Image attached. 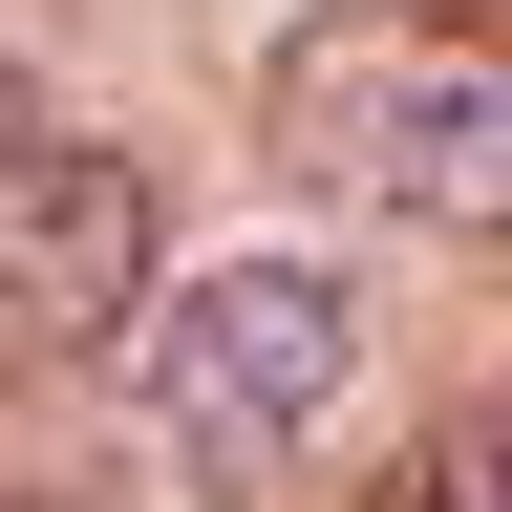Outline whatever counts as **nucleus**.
<instances>
[{"mask_svg": "<svg viewBox=\"0 0 512 512\" xmlns=\"http://www.w3.org/2000/svg\"><path fill=\"white\" fill-rule=\"evenodd\" d=\"M278 150L384 235H512V43L448 0H320L278 43Z\"/></svg>", "mask_w": 512, "mask_h": 512, "instance_id": "nucleus-1", "label": "nucleus"}, {"mask_svg": "<svg viewBox=\"0 0 512 512\" xmlns=\"http://www.w3.org/2000/svg\"><path fill=\"white\" fill-rule=\"evenodd\" d=\"M150 320H171L150 171L86 128H22V86H0V384H107L150 363Z\"/></svg>", "mask_w": 512, "mask_h": 512, "instance_id": "nucleus-2", "label": "nucleus"}, {"mask_svg": "<svg viewBox=\"0 0 512 512\" xmlns=\"http://www.w3.org/2000/svg\"><path fill=\"white\" fill-rule=\"evenodd\" d=\"M342 384H363V278L342 256H214V278H171V320H150V427L192 470L320 448Z\"/></svg>", "mask_w": 512, "mask_h": 512, "instance_id": "nucleus-3", "label": "nucleus"}, {"mask_svg": "<svg viewBox=\"0 0 512 512\" xmlns=\"http://www.w3.org/2000/svg\"><path fill=\"white\" fill-rule=\"evenodd\" d=\"M384 512H512V406H448L427 448H406V491Z\"/></svg>", "mask_w": 512, "mask_h": 512, "instance_id": "nucleus-4", "label": "nucleus"}, {"mask_svg": "<svg viewBox=\"0 0 512 512\" xmlns=\"http://www.w3.org/2000/svg\"><path fill=\"white\" fill-rule=\"evenodd\" d=\"M0 512H64V491H0Z\"/></svg>", "mask_w": 512, "mask_h": 512, "instance_id": "nucleus-5", "label": "nucleus"}]
</instances>
